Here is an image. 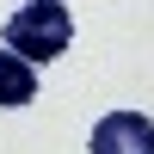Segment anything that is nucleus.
Masks as SVG:
<instances>
[{"label":"nucleus","mask_w":154,"mask_h":154,"mask_svg":"<svg viewBox=\"0 0 154 154\" xmlns=\"http://www.w3.org/2000/svg\"><path fill=\"white\" fill-rule=\"evenodd\" d=\"M68 43H74V12L62 6V0H25V6L0 25V49L25 56L31 68L68 56Z\"/></svg>","instance_id":"nucleus-1"},{"label":"nucleus","mask_w":154,"mask_h":154,"mask_svg":"<svg viewBox=\"0 0 154 154\" xmlns=\"http://www.w3.org/2000/svg\"><path fill=\"white\" fill-rule=\"evenodd\" d=\"M86 154H154V123L142 111H105L93 123Z\"/></svg>","instance_id":"nucleus-2"},{"label":"nucleus","mask_w":154,"mask_h":154,"mask_svg":"<svg viewBox=\"0 0 154 154\" xmlns=\"http://www.w3.org/2000/svg\"><path fill=\"white\" fill-rule=\"evenodd\" d=\"M31 99H37V68L25 56H12V49H0V105L19 111V105H31Z\"/></svg>","instance_id":"nucleus-3"}]
</instances>
